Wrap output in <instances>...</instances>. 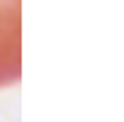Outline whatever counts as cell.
Instances as JSON below:
<instances>
[{"instance_id": "6da1fadb", "label": "cell", "mask_w": 124, "mask_h": 122, "mask_svg": "<svg viewBox=\"0 0 124 122\" xmlns=\"http://www.w3.org/2000/svg\"><path fill=\"white\" fill-rule=\"evenodd\" d=\"M22 74V28L20 0H0V87Z\"/></svg>"}]
</instances>
